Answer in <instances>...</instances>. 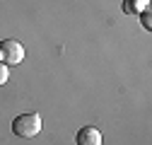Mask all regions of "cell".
<instances>
[{
    "label": "cell",
    "instance_id": "6da1fadb",
    "mask_svg": "<svg viewBox=\"0 0 152 145\" xmlns=\"http://www.w3.org/2000/svg\"><path fill=\"white\" fill-rule=\"evenodd\" d=\"M41 128H44V121L36 111H24L20 116H15L12 121V133L17 138H34L41 133Z\"/></svg>",
    "mask_w": 152,
    "mask_h": 145
},
{
    "label": "cell",
    "instance_id": "7a4b0ae2",
    "mask_svg": "<svg viewBox=\"0 0 152 145\" xmlns=\"http://www.w3.org/2000/svg\"><path fill=\"white\" fill-rule=\"evenodd\" d=\"M24 61V46L15 39H5L0 41V63L5 65H17Z\"/></svg>",
    "mask_w": 152,
    "mask_h": 145
},
{
    "label": "cell",
    "instance_id": "3957f363",
    "mask_svg": "<svg viewBox=\"0 0 152 145\" xmlns=\"http://www.w3.org/2000/svg\"><path fill=\"white\" fill-rule=\"evenodd\" d=\"M75 143L77 145H102V133L94 126H82L77 135H75Z\"/></svg>",
    "mask_w": 152,
    "mask_h": 145
},
{
    "label": "cell",
    "instance_id": "5b68a950",
    "mask_svg": "<svg viewBox=\"0 0 152 145\" xmlns=\"http://www.w3.org/2000/svg\"><path fill=\"white\" fill-rule=\"evenodd\" d=\"M142 24H145V27H147V29H150V15H147V12H145V15H142Z\"/></svg>",
    "mask_w": 152,
    "mask_h": 145
},
{
    "label": "cell",
    "instance_id": "277c9868",
    "mask_svg": "<svg viewBox=\"0 0 152 145\" xmlns=\"http://www.w3.org/2000/svg\"><path fill=\"white\" fill-rule=\"evenodd\" d=\"M7 78H10L7 65H5V63H0V85H5V82H7Z\"/></svg>",
    "mask_w": 152,
    "mask_h": 145
}]
</instances>
